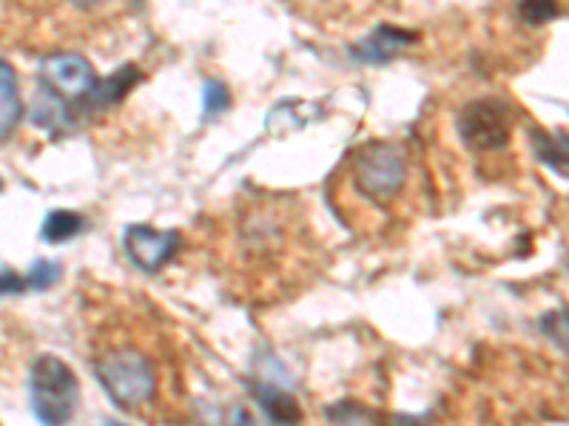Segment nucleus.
Listing matches in <instances>:
<instances>
[{"label": "nucleus", "mask_w": 569, "mask_h": 426, "mask_svg": "<svg viewBox=\"0 0 569 426\" xmlns=\"http://www.w3.org/2000/svg\"><path fill=\"white\" fill-rule=\"evenodd\" d=\"M29 395L40 424H66L80 401V384L66 361L57 355H40L29 373Z\"/></svg>", "instance_id": "7ed1b4c3"}, {"label": "nucleus", "mask_w": 569, "mask_h": 426, "mask_svg": "<svg viewBox=\"0 0 569 426\" xmlns=\"http://www.w3.org/2000/svg\"><path fill=\"white\" fill-rule=\"evenodd\" d=\"M459 134L473 151H501L513 137V108L501 100H476L459 114Z\"/></svg>", "instance_id": "20e7f679"}, {"label": "nucleus", "mask_w": 569, "mask_h": 426, "mask_svg": "<svg viewBox=\"0 0 569 426\" xmlns=\"http://www.w3.org/2000/svg\"><path fill=\"white\" fill-rule=\"evenodd\" d=\"M97 381L109 392L114 407L126 412H140L157 395V367L137 347H114L94 364Z\"/></svg>", "instance_id": "f03ea898"}, {"label": "nucleus", "mask_w": 569, "mask_h": 426, "mask_svg": "<svg viewBox=\"0 0 569 426\" xmlns=\"http://www.w3.org/2000/svg\"><path fill=\"white\" fill-rule=\"evenodd\" d=\"M541 330L547 333L552 344H558L561 350L569 353V310H550L541 319Z\"/></svg>", "instance_id": "4468645a"}, {"label": "nucleus", "mask_w": 569, "mask_h": 426, "mask_svg": "<svg viewBox=\"0 0 569 426\" xmlns=\"http://www.w3.org/2000/svg\"><path fill=\"white\" fill-rule=\"evenodd\" d=\"M416 43V32H407L399 26H379L370 37H365L362 43H356L350 54H356L362 63H390L393 54L402 52L404 46Z\"/></svg>", "instance_id": "0eeeda50"}, {"label": "nucleus", "mask_w": 569, "mask_h": 426, "mask_svg": "<svg viewBox=\"0 0 569 426\" xmlns=\"http://www.w3.org/2000/svg\"><path fill=\"white\" fill-rule=\"evenodd\" d=\"M259 398V407L262 412L271 418V421H279V424H291V421H299L302 418V412L296 407V401L291 395H285L282 390H274V387H268V384H262V387H254Z\"/></svg>", "instance_id": "f8f14e48"}, {"label": "nucleus", "mask_w": 569, "mask_h": 426, "mask_svg": "<svg viewBox=\"0 0 569 426\" xmlns=\"http://www.w3.org/2000/svg\"><path fill=\"white\" fill-rule=\"evenodd\" d=\"M32 123L40 125V128H66L72 123V111H69V103L63 97H57L55 91L49 89H37L35 106H32Z\"/></svg>", "instance_id": "9b49d317"}, {"label": "nucleus", "mask_w": 569, "mask_h": 426, "mask_svg": "<svg viewBox=\"0 0 569 426\" xmlns=\"http://www.w3.org/2000/svg\"><path fill=\"white\" fill-rule=\"evenodd\" d=\"M308 3H319V0H308Z\"/></svg>", "instance_id": "aec40b11"}, {"label": "nucleus", "mask_w": 569, "mask_h": 426, "mask_svg": "<svg viewBox=\"0 0 569 426\" xmlns=\"http://www.w3.org/2000/svg\"><path fill=\"white\" fill-rule=\"evenodd\" d=\"M202 111H205V117H214V114H222L225 108L231 106V94L228 89L217 83V80H208L205 83V100H202Z\"/></svg>", "instance_id": "f3484780"}, {"label": "nucleus", "mask_w": 569, "mask_h": 426, "mask_svg": "<svg viewBox=\"0 0 569 426\" xmlns=\"http://www.w3.org/2000/svg\"><path fill=\"white\" fill-rule=\"evenodd\" d=\"M60 276H63V270H60L57 262L37 259L35 265L29 267V273H26V287H32V290H49L52 284L60 282Z\"/></svg>", "instance_id": "2eb2a0df"}, {"label": "nucleus", "mask_w": 569, "mask_h": 426, "mask_svg": "<svg viewBox=\"0 0 569 426\" xmlns=\"http://www.w3.org/2000/svg\"><path fill=\"white\" fill-rule=\"evenodd\" d=\"M518 15L527 20L530 26H541L547 20L558 18V0H521Z\"/></svg>", "instance_id": "dca6fc26"}, {"label": "nucleus", "mask_w": 569, "mask_h": 426, "mask_svg": "<svg viewBox=\"0 0 569 426\" xmlns=\"http://www.w3.org/2000/svg\"><path fill=\"white\" fill-rule=\"evenodd\" d=\"M40 86L66 103H83L97 86V71L80 54H52L40 63Z\"/></svg>", "instance_id": "39448f33"}, {"label": "nucleus", "mask_w": 569, "mask_h": 426, "mask_svg": "<svg viewBox=\"0 0 569 426\" xmlns=\"http://www.w3.org/2000/svg\"><path fill=\"white\" fill-rule=\"evenodd\" d=\"M530 140H533V154L538 160L552 168L555 174L569 177V134H564V131L550 134L544 128H533Z\"/></svg>", "instance_id": "9d476101"}, {"label": "nucleus", "mask_w": 569, "mask_h": 426, "mask_svg": "<svg viewBox=\"0 0 569 426\" xmlns=\"http://www.w3.org/2000/svg\"><path fill=\"white\" fill-rule=\"evenodd\" d=\"M26 290V279L18 276L15 270H0V296H12V293H23Z\"/></svg>", "instance_id": "a211bd4d"}, {"label": "nucleus", "mask_w": 569, "mask_h": 426, "mask_svg": "<svg viewBox=\"0 0 569 426\" xmlns=\"http://www.w3.org/2000/svg\"><path fill=\"white\" fill-rule=\"evenodd\" d=\"M143 80V71L137 66H120V69L109 74L106 80H97V86L92 89V94L83 100V106L89 111H103V108L117 106L126 94H129L137 83Z\"/></svg>", "instance_id": "6e6552de"}, {"label": "nucleus", "mask_w": 569, "mask_h": 426, "mask_svg": "<svg viewBox=\"0 0 569 426\" xmlns=\"http://www.w3.org/2000/svg\"><path fill=\"white\" fill-rule=\"evenodd\" d=\"M20 117H23V100L18 91V74L6 60H0V142L18 128Z\"/></svg>", "instance_id": "1a4fd4ad"}, {"label": "nucleus", "mask_w": 569, "mask_h": 426, "mask_svg": "<svg viewBox=\"0 0 569 426\" xmlns=\"http://www.w3.org/2000/svg\"><path fill=\"white\" fill-rule=\"evenodd\" d=\"M0 188H3V185H0Z\"/></svg>", "instance_id": "412c9836"}, {"label": "nucleus", "mask_w": 569, "mask_h": 426, "mask_svg": "<svg viewBox=\"0 0 569 426\" xmlns=\"http://www.w3.org/2000/svg\"><path fill=\"white\" fill-rule=\"evenodd\" d=\"M66 3L74 6V9H83V12H86V9H100V6L109 3V0H66Z\"/></svg>", "instance_id": "6ab92c4d"}, {"label": "nucleus", "mask_w": 569, "mask_h": 426, "mask_svg": "<svg viewBox=\"0 0 569 426\" xmlns=\"http://www.w3.org/2000/svg\"><path fill=\"white\" fill-rule=\"evenodd\" d=\"M350 182L356 194L385 211L407 191L410 154L399 142H368L350 157Z\"/></svg>", "instance_id": "f257e3e1"}, {"label": "nucleus", "mask_w": 569, "mask_h": 426, "mask_svg": "<svg viewBox=\"0 0 569 426\" xmlns=\"http://www.w3.org/2000/svg\"><path fill=\"white\" fill-rule=\"evenodd\" d=\"M177 245H180V233L157 231L151 225H129L123 233V248L129 253V259L148 273L166 265L177 253Z\"/></svg>", "instance_id": "423d86ee"}, {"label": "nucleus", "mask_w": 569, "mask_h": 426, "mask_svg": "<svg viewBox=\"0 0 569 426\" xmlns=\"http://www.w3.org/2000/svg\"><path fill=\"white\" fill-rule=\"evenodd\" d=\"M86 228V222H83V216L74 211H52L46 216V222H43V228H40V236L46 239V242H69L74 239L77 233Z\"/></svg>", "instance_id": "ddd939ff"}]
</instances>
